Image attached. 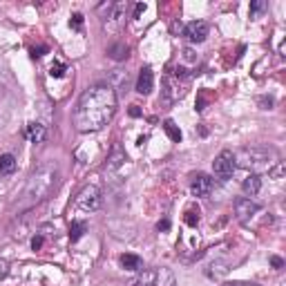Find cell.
Listing matches in <instances>:
<instances>
[{
	"label": "cell",
	"mask_w": 286,
	"mask_h": 286,
	"mask_svg": "<svg viewBox=\"0 0 286 286\" xmlns=\"http://www.w3.org/2000/svg\"><path fill=\"white\" fill-rule=\"evenodd\" d=\"M116 112V92L112 85H92L81 94L74 108V126L79 132H96L112 121Z\"/></svg>",
	"instance_id": "cell-1"
},
{
	"label": "cell",
	"mask_w": 286,
	"mask_h": 286,
	"mask_svg": "<svg viewBox=\"0 0 286 286\" xmlns=\"http://www.w3.org/2000/svg\"><path fill=\"white\" fill-rule=\"evenodd\" d=\"M58 186V166L54 161H45L29 174L25 190L18 201V210H29V208L38 206L41 201H45Z\"/></svg>",
	"instance_id": "cell-2"
},
{
	"label": "cell",
	"mask_w": 286,
	"mask_h": 286,
	"mask_svg": "<svg viewBox=\"0 0 286 286\" xmlns=\"http://www.w3.org/2000/svg\"><path fill=\"white\" fill-rule=\"evenodd\" d=\"M132 286H177V277L166 266H154V269L141 271Z\"/></svg>",
	"instance_id": "cell-3"
},
{
	"label": "cell",
	"mask_w": 286,
	"mask_h": 286,
	"mask_svg": "<svg viewBox=\"0 0 286 286\" xmlns=\"http://www.w3.org/2000/svg\"><path fill=\"white\" fill-rule=\"evenodd\" d=\"M184 67H177V72H168L164 79V101L166 103H174L186 94V83L188 76L184 74Z\"/></svg>",
	"instance_id": "cell-4"
},
{
	"label": "cell",
	"mask_w": 286,
	"mask_h": 286,
	"mask_svg": "<svg viewBox=\"0 0 286 286\" xmlns=\"http://www.w3.org/2000/svg\"><path fill=\"white\" fill-rule=\"evenodd\" d=\"M101 204H103L101 188L96 184H90V186L83 188L79 194H76L74 208H76V210H81V212H94V210H99V208H101Z\"/></svg>",
	"instance_id": "cell-5"
},
{
	"label": "cell",
	"mask_w": 286,
	"mask_h": 286,
	"mask_svg": "<svg viewBox=\"0 0 286 286\" xmlns=\"http://www.w3.org/2000/svg\"><path fill=\"white\" fill-rule=\"evenodd\" d=\"M271 152L262 150V148H244L242 152H239V157H235V161H239L244 168H253V170H264V168H269L271 170Z\"/></svg>",
	"instance_id": "cell-6"
},
{
	"label": "cell",
	"mask_w": 286,
	"mask_h": 286,
	"mask_svg": "<svg viewBox=\"0 0 286 286\" xmlns=\"http://www.w3.org/2000/svg\"><path fill=\"white\" fill-rule=\"evenodd\" d=\"M237 168V161H235V154H233V150H222L214 157L212 161V172L217 179L222 181H228L233 177V172H235Z\"/></svg>",
	"instance_id": "cell-7"
},
{
	"label": "cell",
	"mask_w": 286,
	"mask_h": 286,
	"mask_svg": "<svg viewBox=\"0 0 286 286\" xmlns=\"http://www.w3.org/2000/svg\"><path fill=\"white\" fill-rule=\"evenodd\" d=\"M259 212V206L251 197H239L235 201V214L242 224H251V219Z\"/></svg>",
	"instance_id": "cell-8"
},
{
	"label": "cell",
	"mask_w": 286,
	"mask_h": 286,
	"mask_svg": "<svg viewBox=\"0 0 286 286\" xmlns=\"http://www.w3.org/2000/svg\"><path fill=\"white\" fill-rule=\"evenodd\" d=\"M212 188H214V179L208 177L204 172L194 174L192 181H190V190H192L194 197H208V194L212 192Z\"/></svg>",
	"instance_id": "cell-9"
},
{
	"label": "cell",
	"mask_w": 286,
	"mask_h": 286,
	"mask_svg": "<svg viewBox=\"0 0 286 286\" xmlns=\"http://www.w3.org/2000/svg\"><path fill=\"white\" fill-rule=\"evenodd\" d=\"M184 36L190 43H204L206 36H208V23L206 21H192V23H188L186 29H184Z\"/></svg>",
	"instance_id": "cell-10"
},
{
	"label": "cell",
	"mask_w": 286,
	"mask_h": 286,
	"mask_svg": "<svg viewBox=\"0 0 286 286\" xmlns=\"http://www.w3.org/2000/svg\"><path fill=\"white\" fill-rule=\"evenodd\" d=\"M154 87V76L150 67H143L139 72V79H136V92L139 94H150Z\"/></svg>",
	"instance_id": "cell-11"
},
{
	"label": "cell",
	"mask_w": 286,
	"mask_h": 286,
	"mask_svg": "<svg viewBox=\"0 0 286 286\" xmlns=\"http://www.w3.org/2000/svg\"><path fill=\"white\" fill-rule=\"evenodd\" d=\"M25 136H27L29 143H43L45 136H47V130L41 123H29L27 128H25Z\"/></svg>",
	"instance_id": "cell-12"
},
{
	"label": "cell",
	"mask_w": 286,
	"mask_h": 286,
	"mask_svg": "<svg viewBox=\"0 0 286 286\" xmlns=\"http://www.w3.org/2000/svg\"><path fill=\"white\" fill-rule=\"evenodd\" d=\"M259 188H262V179H259V174H248V177L244 179L242 184V190L248 194V197H255L259 192Z\"/></svg>",
	"instance_id": "cell-13"
},
{
	"label": "cell",
	"mask_w": 286,
	"mask_h": 286,
	"mask_svg": "<svg viewBox=\"0 0 286 286\" xmlns=\"http://www.w3.org/2000/svg\"><path fill=\"white\" fill-rule=\"evenodd\" d=\"M121 266L126 271H141L143 259L139 255H132V253H126V255H121Z\"/></svg>",
	"instance_id": "cell-14"
},
{
	"label": "cell",
	"mask_w": 286,
	"mask_h": 286,
	"mask_svg": "<svg viewBox=\"0 0 286 286\" xmlns=\"http://www.w3.org/2000/svg\"><path fill=\"white\" fill-rule=\"evenodd\" d=\"M123 161H126V152L121 150V146H114L112 148V157H110V161H108V168H110V170H116Z\"/></svg>",
	"instance_id": "cell-15"
},
{
	"label": "cell",
	"mask_w": 286,
	"mask_h": 286,
	"mask_svg": "<svg viewBox=\"0 0 286 286\" xmlns=\"http://www.w3.org/2000/svg\"><path fill=\"white\" fill-rule=\"evenodd\" d=\"M14 170H16L14 154H3V157H0V174H11Z\"/></svg>",
	"instance_id": "cell-16"
},
{
	"label": "cell",
	"mask_w": 286,
	"mask_h": 286,
	"mask_svg": "<svg viewBox=\"0 0 286 286\" xmlns=\"http://www.w3.org/2000/svg\"><path fill=\"white\" fill-rule=\"evenodd\" d=\"M108 54L112 56L114 61H126V58H128V45L126 43H114L112 47H110Z\"/></svg>",
	"instance_id": "cell-17"
},
{
	"label": "cell",
	"mask_w": 286,
	"mask_h": 286,
	"mask_svg": "<svg viewBox=\"0 0 286 286\" xmlns=\"http://www.w3.org/2000/svg\"><path fill=\"white\" fill-rule=\"evenodd\" d=\"M85 230H87L85 222H72V226H69V239H72V242H79Z\"/></svg>",
	"instance_id": "cell-18"
},
{
	"label": "cell",
	"mask_w": 286,
	"mask_h": 286,
	"mask_svg": "<svg viewBox=\"0 0 286 286\" xmlns=\"http://www.w3.org/2000/svg\"><path fill=\"white\" fill-rule=\"evenodd\" d=\"M164 130H166L168 136H170V139H172L174 143H179V141H181V130H179V126H177L174 121H170V119L164 121Z\"/></svg>",
	"instance_id": "cell-19"
},
{
	"label": "cell",
	"mask_w": 286,
	"mask_h": 286,
	"mask_svg": "<svg viewBox=\"0 0 286 286\" xmlns=\"http://www.w3.org/2000/svg\"><path fill=\"white\" fill-rule=\"evenodd\" d=\"M266 9H269V5H266L264 0H253V3H251V16L253 18H259Z\"/></svg>",
	"instance_id": "cell-20"
},
{
	"label": "cell",
	"mask_w": 286,
	"mask_h": 286,
	"mask_svg": "<svg viewBox=\"0 0 286 286\" xmlns=\"http://www.w3.org/2000/svg\"><path fill=\"white\" fill-rule=\"evenodd\" d=\"M184 219H186L188 226H197V224H199V210H194V208H188Z\"/></svg>",
	"instance_id": "cell-21"
},
{
	"label": "cell",
	"mask_w": 286,
	"mask_h": 286,
	"mask_svg": "<svg viewBox=\"0 0 286 286\" xmlns=\"http://www.w3.org/2000/svg\"><path fill=\"white\" fill-rule=\"evenodd\" d=\"M65 69H67V67H65L63 63H54V65H51V69H49V74L56 76V79H61V76L65 74Z\"/></svg>",
	"instance_id": "cell-22"
},
{
	"label": "cell",
	"mask_w": 286,
	"mask_h": 286,
	"mask_svg": "<svg viewBox=\"0 0 286 286\" xmlns=\"http://www.w3.org/2000/svg\"><path fill=\"white\" fill-rule=\"evenodd\" d=\"M269 172H271L275 179H282V174H284V164H282V161H277V168H273V170H269Z\"/></svg>",
	"instance_id": "cell-23"
},
{
	"label": "cell",
	"mask_w": 286,
	"mask_h": 286,
	"mask_svg": "<svg viewBox=\"0 0 286 286\" xmlns=\"http://www.w3.org/2000/svg\"><path fill=\"white\" fill-rule=\"evenodd\" d=\"M9 273V262L7 259H0V279H5Z\"/></svg>",
	"instance_id": "cell-24"
},
{
	"label": "cell",
	"mask_w": 286,
	"mask_h": 286,
	"mask_svg": "<svg viewBox=\"0 0 286 286\" xmlns=\"http://www.w3.org/2000/svg\"><path fill=\"white\" fill-rule=\"evenodd\" d=\"M72 27H74V29H81V27H83V16H81V14H74V16H72Z\"/></svg>",
	"instance_id": "cell-25"
},
{
	"label": "cell",
	"mask_w": 286,
	"mask_h": 286,
	"mask_svg": "<svg viewBox=\"0 0 286 286\" xmlns=\"http://www.w3.org/2000/svg\"><path fill=\"white\" fill-rule=\"evenodd\" d=\"M41 246H43V237H41V235L31 239V248H34V251H38V248H41Z\"/></svg>",
	"instance_id": "cell-26"
},
{
	"label": "cell",
	"mask_w": 286,
	"mask_h": 286,
	"mask_svg": "<svg viewBox=\"0 0 286 286\" xmlns=\"http://www.w3.org/2000/svg\"><path fill=\"white\" fill-rule=\"evenodd\" d=\"M259 105H262V110H271L273 108V99H271V96H269V99H262V101H259Z\"/></svg>",
	"instance_id": "cell-27"
},
{
	"label": "cell",
	"mask_w": 286,
	"mask_h": 286,
	"mask_svg": "<svg viewBox=\"0 0 286 286\" xmlns=\"http://www.w3.org/2000/svg\"><path fill=\"white\" fill-rule=\"evenodd\" d=\"M157 228L159 230H168V228H170V222H168V219H161V222L157 224Z\"/></svg>",
	"instance_id": "cell-28"
},
{
	"label": "cell",
	"mask_w": 286,
	"mask_h": 286,
	"mask_svg": "<svg viewBox=\"0 0 286 286\" xmlns=\"http://www.w3.org/2000/svg\"><path fill=\"white\" fill-rule=\"evenodd\" d=\"M271 264L275 266V269H284V262L279 257H271Z\"/></svg>",
	"instance_id": "cell-29"
},
{
	"label": "cell",
	"mask_w": 286,
	"mask_h": 286,
	"mask_svg": "<svg viewBox=\"0 0 286 286\" xmlns=\"http://www.w3.org/2000/svg\"><path fill=\"white\" fill-rule=\"evenodd\" d=\"M130 116H141L139 105H130Z\"/></svg>",
	"instance_id": "cell-30"
},
{
	"label": "cell",
	"mask_w": 286,
	"mask_h": 286,
	"mask_svg": "<svg viewBox=\"0 0 286 286\" xmlns=\"http://www.w3.org/2000/svg\"><path fill=\"white\" fill-rule=\"evenodd\" d=\"M143 9H146V5H136V11H134V16H139Z\"/></svg>",
	"instance_id": "cell-31"
},
{
	"label": "cell",
	"mask_w": 286,
	"mask_h": 286,
	"mask_svg": "<svg viewBox=\"0 0 286 286\" xmlns=\"http://www.w3.org/2000/svg\"><path fill=\"white\" fill-rule=\"evenodd\" d=\"M282 286H286V284H282Z\"/></svg>",
	"instance_id": "cell-32"
}]
</instances>
